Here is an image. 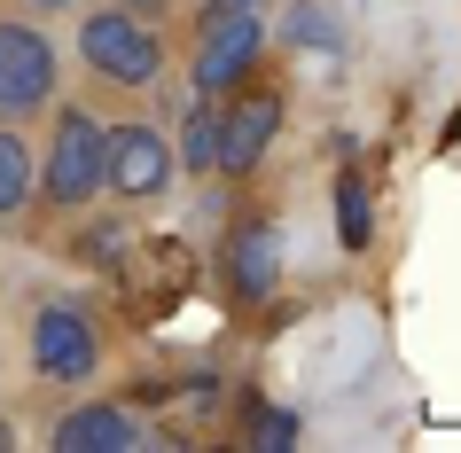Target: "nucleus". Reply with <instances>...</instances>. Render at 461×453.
<instances>
[{"label":"nucleus","instance_id":"f3484780","mask_svg":"<svg viewBox=\"0 0 461 453\" xmlns=\"http://www.w3.org/2000/svg\"><path fill=\"white\" fill-rule=\"evenodd\" d=\"M8 446H16V422H8V414H0V453H8Z\"/></svg>","mask_w":461,"mask_h":453},{"label":"nucleus","instance_id":"7ed1b4c3","mask_svg":"<svg viewBox=\"0 0 461 453\" xmlns=\"http://www.w3.org/2000/svg\"><path fill=\"white\" fill-rule=\"evenodd\" d=\"M71 48L86 63L95 86H118V95H157L172 71V48H165V24H149L118 0H86L71 24Z\"/></svg>","mask_w":461,"mask_h":453},{"label":"nucleus","instance_id":"20e7f679","mask_svg":"<svg viewBox=\"0 0 461 453\" xmlns=\"http://www.w3.org/2000/svg\"><path fill=\"white\" fill-rule=\"evenodd\" d=\"M63 95V48L48 40V16L0 8V125H40Z\"/></svg>","mask_w":461,"mask_h":453},{"label":"nucleus","instance_id":"39448f33","mask_svg":"<svg viewBox=\"0 0 461 453\" xmlns=\"http://www.w3.org/2000/svg\"><path fill=\"white\" fill-rule=\"evenodd\" d=\"M24 352H32V376L40 383H95L102 359H110V336H102V321L86 305H71V297H40L24 321Z\"/></svg>","mask_w":461,"mask_h":453},{"label":"nucleus","instance_id":"0eeeda50","mask_svg":"<svg viewBox=\"0 0 461 453\" xmlns=\"http://www.w3.org/2000/svg\"><path fill=\"white\" fill-rule=\"evenodd\" d=\"M212 274L235 305H267L274 289H282V219L267 204H243L212 242Z\"/></svg>","mask_w":461,"mask_h":453},{"label":"nucleus","instance_id":"f8f14e48","mask_svg":"<svg viewBox=\"0 0 461 453\" xmlns=\"http://www.w3.org/2000/svg\"><path fill=\"white\" fill-rule=\"evenodd\" d=\"M337 242L344 250H367V242H375V195H367L360 165L337 172Z\"/></svg>","mask_w":461,"mask_h":453},{"label":"nucleus","instance_id":"f03ea898","mask_svg":"<svg viewBox=\"0 0 461 453\" xmlns=\"http://www.w3.org/2000/svg\"><path fill=\"white\" fill-rule=\"evenodd\" d=\"M40 125H48V141H40L32 212H40V219L95 212V204H102V133H110V118H102L95 102H78V95H55V110Z\"/></svg>","mask_w":461,"mask_h":453},{"label":"nucleus","instance_id":"f257e3e1","mask_svg":"<svg viewBox=\"0 0 461 453\" xmlns=\"http://www.w3.org/2000/svg\"><path fill=\"white\" fill-rule=\"evenodd\" d=\"M274 24H267V0H203L188 16V40H180V78L188 95H235L250 71H267Z\"/></svg>","mask_w":461,"mask_h":453},{"label":"nucleus","instance_id":"9d476101","mask_svg":"<svg viewBox=\"0 0 461 453\" xmlns=\"http://www.w3.org/2000/svg\"><path fill=\"white\" fill-rule=\"evenodd\" d=\"M172 157H180V172H188V180H203V172L219 165V102H212V95H188L180 133H172Z\"/></svg>","mask_w":461,"mask_h":453},{"label":"nucleus","instance_id":"6e6552de","mask_svg":"<svg viewBox=\"0 0 461 453\" xmlns=\"http://www.w3.org/2000/svg\"><path fill=\"white\" fill-rule=\"evenodd\" d=\"M172 180H180V157H172L165 125L157 118H110V133H102V195L157 204Z\"/></svg>","mask_w":461,"mask_h":453},{"label":"nucleus","instance_id":"423d86ee","mask_svg":"<svg viewBox=\"0 0 461 453\" xmlns=\"http://www.w3.org/2000/svg\"><path fill=\"white\" fill-rule=\"evenodd\" d=\"M282 125H290V95H282V78H274V71H250L235 95H219V165L212 172L250 180V172L274 157Z\"/></svg>","mask_w":461,"mask_h":453},{"label":"nucleus","instance_id":"9b49d317","mask_svg":"<svg viewBox=\"0 0 461 453\" xmlns=\"http://www.w3.org/2000/svg\"><path fill=\"white\" fill-rule=\"evenodd\" d=\"M32 180H40V149L24 125H0V219L32 212Z\"/></svg>","mask_w":461,"mask_h":453},{"label":"nucleus","instance_id":"ddd939ff","mask_svg":"<svg viewBox=\"0 0 461 453\" xmlns=\"http://www.w3.org/2000/svg\"><path fill=\"white\" fill-rule=\"evenodd\" d=\"M282 40H290V48H321V55H337V48H344L337 8H329V0H290V8H282Z\"/></svg>","mask_w":461,"mask_h":453},{"label":"nucleus","instance_id":"1a4fd4ad","mask_svg":"<svg viewBox=\"0 0 461 453\" xmlns=\"http://www.w3.org/2000/svg\"><path fill=\"white\" fill-rule=\"evenodd\" d=\"M55 453H125V446H149V430L133 422V406L118 399H86V406H63L48 430Z\"/></svg>","mask_w":461,"mask_h":453},{"label":"nucleus","instance_id":"2eb2a0df","mask_svg":"<svg viewBox=\"0 0 461 453\" xmlns=\"http://www.w3.org/2000/svg\"><path fill=\"white\" fill-rule=\"evenodd\" d=\"M8 8H24V16H78L86 0H8Z\"/></svg>","mask_w":461,"mask_h":453},{"label":"nucleus","instance_id":"dca6fc26","mask_svg":"<svg viewBox=\"0 0 461 453\" xmlns=\"http://www.w3.org/2000/svg\"><path fill=\"white\" fill-rule=\"evenodd\" d=\"M118 8H133V16H149V24H172V8H180V0H118Z\"/></svg>","mask_w":461,"mask_h":453},{"label":"nucleus","instance_id":"4468645a","mask_svg":"<svg viewBox=\"0 0 461 453\" xmlns=\"http://www.w3.org/2000/svg\"><path fill=\"white\" fill-rule=\"evenodd\" d=\"M250 446H297V414H282V406H267V414H250L243 430Z\"/></svg>","mask_w":461,"mask_h":453}]
</instances>
